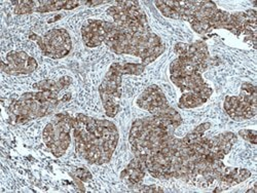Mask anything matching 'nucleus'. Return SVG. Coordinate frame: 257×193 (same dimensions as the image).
Returning a JSON list of instances; mask_svg holds the SVG:
<instances>
[{
    "label": "nucleus",
    "instance_id": "obj_1",
    "mask_svg": "<svg viewBox=\"0 0 257 193\" xmlns=\"http://www.w3.org/2000/svg\"><path fill=\"white\" fill-rule=\"evenodd\" d=\"M72 116L68 113H59L55 115L52 122L44 130V141L51 152L60 157L66 152L70 145V131L72 130Z\"/></svg>",
    "mask_w": 257,
    "mask_h": 193
},
{
    "label": "nucleus",
    "instance_id": "obj_2",
    "mask_svg": "<svg viewBox=\"0 0 257 193\" xmlns=\"http://www.w3.org/2000/svg\"><path fill=\"white\" fill-rule=\"evenodd\" d=\"M137 105L140 108L152 113V115L163 116L171 119L177 127L182 123L181 115L169 105L164 92L156 84L148 87L139 96Z\"/></svg>",
    "mask_w": 257,
    "mask_h": 193
},
{
    "label": "nucleus",
    "instance_id": "obj_3",
    "mask_svg": "<svg viewBox=\"0 0 257 193\" xmlns=\"http://www.w3.org/2000/svg\"><path fill=\"white\" fill-rule=\"evenodd\" d=\"M30 38L37 42L42 54L52 59L66 57L72 48L70 35L65 29H53L44 36L31 33Z\"/></svg>",
    "mask_w": 257,
    "mask_h": 193
},
{
    "label": "nucleus",
    "instance_id": "obj_4",
    "mask_svg": "<svg viewBox=\"0 0 257 193\" xmlns=\"http://www.w3.org/2000/svg\"><path fill=\"white\" fill-rule=\"evenodd\" d=\"M145 67L142 63H113L100 84L99 93H107L119 101L121 97L122 75H140L145 70Z\"/></svg>",
    "mask_w": 257,
    "mask_h": 193
},
{
    "label": "nucleus",
    "instance_id": "obj_5",
    "mask_svg": "<svg viewBox=\"0 0 257 193\" xmlns=\"http://www.w3.org/2000/svg\"><path fill=\"white\" fill-rule=\"evenodd\" d=\"M36 68V60L24 52H11L7 55V62H2V71L10 75L30 74Z\"/></svg>",
    "mask_w": 257,
    "mask_h": 193
},
{
    "label": "nucleus",
    "instance_id": "obj_6",
    "mask_svg": "<svg viewBox=\"0 0 257 193\" xmlns=\"http://www.w3.org/2000/svg\"><path fill=\"white\" fill-rule=\"evenodd\" d=\"M224 110L233 120L243 121L256 115L257 105L247 103L240 96H228L224 100Z\"/></svg>",
    "mask_w": 257,
    "mask_h": 193
},
{
    "label": "nucleus",
    "instance_id": "obj_7",
    "mask_svg": "<svg viewBox=\"0 0 257 193\" xmlns=\"http://www.w3.org/2000/svg\"><path fill=\"white\" fill-rule=\"evenodd\" d=\"M81 36L84 45L88 48H97L104 42L105 32L103 21L88 20L81 27Z\"/></svg>",
    "mask_w": 257,
    "mask_h": 193
},
{
    "label": "nucleus",
    "instance_id": "obj_8",
    "mask_svg": "<svg viewBox=\"0 0 257 193\" xmlns=\"http://www.w3.org/2000/svg\"><path fill=\"white\" fill-rule=\"evenodd\" d=\"M27 3L30 7L31 14L73 10L85 4V2H79V0H69V2H64V0H60V2H56V0H27Z\"/></svg>",
    "mask_w": 257,
    "mask_h": 193
},
{
    "label": "nucleus",
    "instance_id": "obj_9",
    "mask_svg": "<svg viewBox=\"0 0 257 193\" xmlns=\"http://www.w3.org/2000/svg\"><path fill=\"white\" fill-rule=\"evenodd\" d=\"M146 173L147 169L145 162L142 159L135 157L121 171L120 179L123 180L131 189L137 190V188L142 184L143 178Z\"/></svg>",
    "mask_w": 257,
    "mask_h": 193
},
{
    "label": "nucleus",
    "instance_id": "obj_10",
    "mask_svg": "<svg viewBox=\"0 0 257 193\" xmlns=\"http://www.w3.org/2000/svg\"><path fill=\"white\" fill-rule=\"evenodd\" d=\"M72 83V78L69 76H64L59 80H41L35 84L33 88L38 91H51L60 93L62 90L69 87Z\"/></svg>",
    "mask_w": 257,
    "mask_h": 193
},
{
    "label": "nucleus",
    "instance_id": "obj_11",
    "mask_svg": "<svg viewBox=\"0 0 257 193\" xmlns=\"http://www.w3.org/2000/svg\"><path fill=\"white\" fill-rule=\"evenodd\" d=\"M207 101L201 98L198 94L195 93H183L181 98L179 99V107L182 109H190V108H196V107L202 106Z\"/></svg>",
    "mask_w": 257,
    "mask_h": 193
},
{
    "label": "nucleus",
    "instance_id": "obj_12",
    "mask_svg": "<svg viewBox=\"0 0 257 193\" xmlns=\"http://www.w3.org/2000/svg\"><path fill=\"white\" fill-rule=\"evenodd\" d=\"M239 136H241L244 140L250 142L253 145H256V138L257 132L255 130H241L239 132Z\"/></svg>",
    "mask_w": 257,
    "mask_h": 193
},
{
    "label": "nucleus",
    "instance_id": "obj_13",
    "mask_svg": "<svg viewBox=\"0 0 257 193\" xmlns=\"http://www.w3.org/2000/svg\"><path fill=\"white\" fill-rule=\"evenodd\" d=\"M76 175H77V177H78L80 180H83V181H89V180L92 178V175L90 174V171H89L88 169H85V168L78 169Z\"/></svg>",
    "mask_w": 257,
    "mask_h": 193
},
{
    "label": "nucleus",
    "instance_id": "obj_14",
    "mask_svg": "<svg viewBox=\"0 0 257 193\" xmlns=\"http://www.w3.org/2000/svg\"><path fill=\"white\" fill-rule=\"evenodd\" d=\"M211 126V123H209V122H205V123H202V124H200L199 126H197L195 130H194V132H196V133H199V134H204L208 128Z\"/></svg>",
    "mask_w": 257,
    "mask_h": 193
},
{
    "label": "nucleus",
    "instance_id": "obj_15",
    "mask_svg": "<svg viewBox=\"0 0 257 193\" xmlns=\"http://www.w3.org/2000/svg\"><path fill=\"white\" fill-rule=\"evenodd\" d=\"M105 3H107V2H102V0H100V2H95V0H93V2H85L84 5H87L89 7H96V6L105 4Z\"/></svg>",
    "mask_w": 257,
    "mask_h": 193
}]
</instances>
